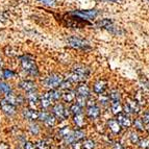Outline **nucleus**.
<instances>
[{
	"label": "nucleus",
	"instance_id": "f257e3e1",
	"mask_svg": "<svg viewBox=\"0 0 149 149\" xmlns=\"http://www.w3.org/2000/svg\"><path fill=\"white\" fill-rule=\"evenodd\" d=\"M21 67L25 72L31 75V76H38V74H39L35 60L30 55H24V56L21 57Z\"/></svg>",
	"mask_w": 149,
	"mask_h": 149
},
{
	"label": "nucleus",
	"instance_id": "f03ea898",
	"mask_svg": "<svg viewBox=\"0 0 149 149\" xmlns=\"http://www.w3.org/2000/svg\"><path fill=\"white\" fill-rule=\"evenodd\" d=\"M64 80V77L60 74H51L48 77H46V79L44 80V85L46 88L52 90L56 89L61 86L62 81Z\"/></svg>",
	"mask_w": 149,
	"mask_h": 149
},
{
	"label": "nucleus",
	"instance_id": "7ed1b4c3",
	"mask_svg": "<svg viewBox=\"0 0 149 149\" xmlns=\"http://www.w3.org/2000/svg\"><path fill=\"white\" fill-rule=\"evenodd\" d=\"M67 43L70 47L75 48V49H88L89 48V43L87 41L82 40V39L77 37L68 38Z\"/></svg>",
	"mask_w": 149,
	"mask_h": 149
},
{
	"label": "nucleus",
	"instance_id": "20e7f679",
	"mask_svg": "<svg viewBox=\"0 0 149 149\" xmlns=\"http://www.w3.org/2000/svg\"><path fill=\"white\" fill-rule=\"evenodd\" d=\"M72 15L79 17L84 20H93L98 15V10H76V12L71 13Z\"/></svg>",
	"mask_w": 149,
	"mask_h": 149
},
{
	"label": "nucleus",
	"instance_id": "39448f33",
	"mask_svg": "<svg viewBox=\"0 0 149 149\" xmlns=\"http://www.w3.org/2000/svg\"><path fill=\"white\" fill-rule=\"evenodd\" d=\"M52 114L56 117V119H60V120L67 119L68 116H69V112L65 109V107L62 103H56L52 107Z\"/></svg>",
	"mask_w": 149,
	"mask_h": 149
},
{
	"label": "nucleus",
	"instance_id": "423d86ee",
	"mask_svg": "<svg viewBox=\"0 0 149 149\" xmlns=\"http://www.w3.org/2000/svg\"><path fill=\"white\" fill-rule=\"evenodd\" d=\"M0 107H1V109L3 111V113H4L5 115H8V116H10H10H14V115L16 114V107L10 104V103H8L5 99L1 100V102H0Z\"/></svg>",
	"mask_w": 149,
	"mask_h": 149
},
{
	"label": "nucleus",
	"instance_id": "0eeeda50",
	"mask_svg": "<svg viewBox=\"0 0 149 149\" xmlns=\"http://www.w3.org/2000/svg\"><path fill=\"white\" fill-rule=\"evenodd\" d=\"M87 116L89 119L91 120H96L99 118L100 116V109L97 107L96 104H91V105H88V109H87Z\"/></svg>",
	"mask_w": 149,
	"mask_h": 149
},
{
	"label": "nucleus",
	"instance_id": "6e6552de",
	"mask_svg": "<svg viewBox=\"0 0 149 149\" xmlns=\"http://www.w3.org/2000/svg\"><path fill=\"white\" fill-rule=\"evenodd\" d=\"M117 121L119 122V124L123 128H129L132 124V121L128 115L123 114V113H120L119 115H117Z\"/></svg>",
	"mask_w": 149,
	"mask_h": 149
},
{
	"label": "nucleus",
	"instance_id": "1a4fd4ad",
	"mask_svg": "<svg viewBox=\"0 0 149 149\" xmlns=\"http://www.w3.org/2000/svg\"><path fill=\"white\" fill-rule=\"evenodd\" d=\"M125 113H127V114H130V113H132V114H138V113H140V105H139V102H137L136 100H132L129 99L128 102H127L126 104H125Z\"/></svg>",
	"mask_w": 149,
	"mask_h": 149
},
{
	"label": "nucleus",
	"instance_id": "9d476101",
	"mask_svg": "<svg viewBox=\"0 0 149 149\" xmlns=\"http://www.w3.org/2000/svg\"><path fill=\"white\" fill-rule=\"evenodd\" d=\"M6 101L8 102V103H10V104L15 105V107H17V105H21L24 102V100H23V98L21 96H16V95H14L12 92L10 93H8V94H5V98H4Z\"/></svg>",
	"mask_w": 149,
	"mask_h": 149
},
{
	"label": "nucleus",
	"instance_id": "9b49d317",
	"mask_svg": "<svg viewBox=\"0 0 149 149\" xmlns=\"http://www.w3.org/2000/svg\"><path fill=\"white\" fill-rule=\"evenodd\" d=\"M76 93L78 96H82L86 97V98H89L90 97V93H91V90H90L89 86L87 84H84V82H79L78 86L76 88Z\"/></svg>",
	"mask_w": 149,
	"mask_h": 149
},
{
	"label": "nucleus",
	"instance_id": "f8f14e48",
	"mask_svg": "<svg viewBox=\"0 0 149 149\" xmlns=\"http://www.w3.org/2000/svg\"><path fill=\"white\" fill-rule=\"evenodd\" d=\"M107 126L111 129V132L114 134H118L121 132V125L119 124V122L117 121V119H111L107 122Z\"/></svg>",
	"mask_w": 149,
	"mask_h": 149
},
{
	"label": "nucleus",
	"instance_id": "ddd939ff",
	"mask_svg": "<svg viewBox=\"0 0 149 149\" xmlns=\"http://www.w3.org/2000/svg\"><path fill=\"white\" fill-rule=\"evenodd\" d=\"M107 80H98V81L94 85L93 90H94V92L96 93V94L100 95V94H103V93H104V91L107 90Z\"/></svg>",
	"mask_w": 149,
	"mask_h": 149
},
{
	"label": "nucleus",
	"instance_id": "4468645a",
	"mask_svg": "<svg viewBox=\"0 0 149 149\" xmlns=\"http://www.w3.org/2000/svg\"><path fill=\"white\" fill-rule=\"evenodd\" d=\"M73 71L76 72L77 74H79L80 76H81L82 78H85V79H87L90 75V70L88 69L87 67H85V66H82V65H76V66L73 68Z\"/></svg>",
	"mask_w": 149,
	"mask_h": 149
},
{
	"label": "nucleus",
	"instance_id": "2eb2a0df",
	"mask_svg": "<svg viewBox=\"0 0 149 149\" xmlns=\"http://www.w3.org/2000/svg\"><path fill=\"white\" fill-rule=\"evenodd\" d=\"M39 113L40 112H38V111H36L33 109H26L23 111V116L26 119L35 121V120H38V118H39Z\"/></svg>",
	"mask_w": 149,
	"mask_h": 149
},
{
	"label": "nucleus",
	"instance_id": "dca6fc26",
	"mask_svg": "<svg viewBox=\"0 0 149 149\" xmlns=\"http://www.w3.org/2000/svg\"><path fill=\"white\" fill-rule=\"evenodd\" d=\"M19 87L20 89H22L25 92H30V91H35L37 89L36 87V84L33 81H30V80H23L19 84Z\"/></svg>",
	"mask_w": 149,
	"mask_h": 149
},
{
	"label": "nucleus",
	"instance_id": "f3484780",
	"mask_svg": "<svg viewBox=\"0 0 149 149\" xmlns=\"http://www.w3.org/2000/svg\"><path fill=\"white\" fill-rule=\"evenodd\" d=\"M67 79H69L72 84H79V82H84L86 80L85 78H82L79 74H77L74 71L67 75Z\"/></svg>",
	"mask_w": 149,
	"mask_h": 149
},
{
	"label": "nucleus",
	"instance_id": "a211bd4d",
	"mask_svg": "<svg viewBox=\"0 0 149 149\" xmlns=\"http://www.w3.org/2000/svg\"><path fill=\"white\" fill-rule=\"evenodd\" d=\"M47 95H48V97L50 98V100H51V102H52V103L56 102L57 100L62 97V93H61L60 91H57L56 89L50 90L49 92H47Z\"/></svg>",
	"mask_w": 149,
	"mask_h": 149
},
{
	"label": "nucleus",
	"instance_id": "6ab92c4d",
	"mask_svg": "<svg viewBox=\"0 0 149 149\" xmlns=\"http://www.w3.org/2000/svg\"><path fill=\"white\" fill-rule=\"evenodd\" d=\"M73 122H74L75 125H76L78 128H82V127L85 126V117H84L82 113L74 115V117H73Z\"/></svg>",
	"mask_w": 149,
	"mask_h": 149
},
{
	"label": "nucleus",
	"instance_id": "aec40b11",
	"mask_svg": "<svg viewBox=\"0 0 149 149\" xmlns=\"http://www.w3.org/2000/svg\"><path fill=\"white\" fill-rule=\"evenodd\" d=\"M75 97H76V95H75V92H73V91H65L62 94V98L65 102L74 101Z\"/></svg>",
	"mask_w": 149,
	"mask_h": 149
},
{
	"label": "nucleus",
	"instance_id": "412c9836",
	"mask_svg": "<svg viewBox=\"0 0 149 149\" xmlns=\"http://www.w3.org/2000/svg\"><path fill=\"white\" fill-rule=\"evenodd\" d=\"M40 103H41V107H42L43 109H48L50 105L52 104V102H51L50 98L48 97L47 93H45V94L40 98Z\"/></svg>",
	"mask_w": 149,
	"mask_h": 149
},
{
	"label": "nucleus",
	"instance_id": "4be33fe9",
	"mask_svg": "<svg viewBox=\"0 0 149 149\" xmlns=\"http://www.w3.org/2000/svg\"><path fill=\"white\" fill-rule=\"evenodd\" d=\"M43 122H44V124L47 127H53L55 125V123H56V117H55L54 115L49 114L47 116V118H46Z\"/></svg>",
	"mask_w": 149,
	"mask_h": 149
},
{
	"label": "nucleus",
	"instance_id": "5701e85b",
	"mask_svg": "<svg viewBox=\"0 0 149 149\" xmlns=\"http://www.w3.org/2000/svg\"><path fill=\"white\" fill-rule=\"evenodd\" d=\"M111 107H112V112L114 115H119L120 113L123 112V109H122V105L120 103V101L117 102H111Z\"/></svg>",
	"mask_w": 149,
	"mask_h": 149
},
{
	"label": "nucleus",
	"instance_id": "b1692460",
	"mask_svg": "<svg viewBox=\"0 0 149 149\" xmlns=\"http://www.w3.org/2000/svg\"><path fill=\"white\" fill-rule=\"evenodd\" d=\"M27 99L28 101L30 102V104H33V103H37L38 101H39V95H38V93L35 91H30V92H27Z\"/></svg>",
	"mask_w": 149,
	"mask_h": 149
},
{
	"label": "nucleus",
	"instance_id": "393cba45",
	"mask_svg": "<svg viewBox=\"0 0 149 149\" xmlns=\"http://www.w3.org/2000/svg\"><path fill=\"white\" fill-rule=\"evenodd\" d=\"M97 26L100 28H109L112 26V21L109 19H102L99 22H97Z\"/></svg>",
	"mask_w": 149,
	"mask_h": 149
},
{
	"label": "nucleus",
	"instance_id": "a878e982",
	"mask_svg": "<svg viewBox=\"0 0 149 149\" xmlns=\"http://www.w3.org/2000/svg\"><path fill=\"white\" fill-rule=\"evenodd\" d=\"M82 149H94L95 148V142L91 139H87L84 141L81 144Z\"/></svg>",
	"mask_w": 149,
	"mask_h": 149
},
{
	"label": "nucleus",
	"instance_id": "bb28decb",
	"mask_svg": "<svg viewBox=\"0 0 149 149\" xmlns=\"http://www.w3.org/2000/svg\"><path fill=\"white\" fill-rule=\"evenodd\" d=\"M109 101L111 102H117V101H120V94L118 92L117 90H114L111 92V94L109 95Z\"/></svg>",
	"mask_w": 149,
	"mask_h": 149
},
{
	"label": "nucleus",
	"instance_id": "cd10ccee",
	"mask_svg": "<svg viewBox=\"0 0 149 149\" xmlns=\"http://www.w3.org/2000/svg\"><path fill=\"white\" fill-rule=\"evenodd\" d=\"M0 91L3 93V94H8V93L12 92V88L10 85H8L6 82L0 81Z\"/></svg>",
	"mask_w": 149,
	"mask_h": 149
},
{
	"label": "nucleus",
	"instance_id": "c85d7f7f",
	"mask_svg": "<svg viewBox=\"0 0 149 149\" xmlns=\"http://www.w3.org/2000/svg\"><path fill=\"white\" fill-rule=\"evenodd\" d=\"M50 144L48 143L47 140H41V141L37 142V144H36V147L38 149H49Z\"/></svg>",
	"mask_w": 149,
	"mask_h": 149
},
{
	"label": "nucleus",
	"instance_id": "c756f323",
	"mask_svg": "<svg viewBox=\"0 0 149 149\" xmlns=\"http://www.w3.org/2000/svg\"><path fill=\"white\" fill-rule=\"evenodd\" d=\"M70 111H71V113H72L73 116H74V115H77V114H80V113H82V107H80V105L77 104V103H74V104L71 105V107H70Z\"/></svg>",
	"mask_w": 149,
	"mask_h": 149
},
{
	"label": "nucleus",
	"instance_id": "7c9ffc66",
	"mask_svg": "<svg viewBox=\"0 0 149 149\" xmlns=\"http://www.w3.org/2000/svg\"><path fill=\"white\" fill-rule=\"evenodd\" d=\"M134 127L139 130V132H143L144 130V125H143V120L142 119H137L134 122Z\"/></svg>",
	"mask_w": 149,
	"mask_h": 149
},
{
	"label": "nucleus",
	"instance_id": "2f4dec72",
	"mask_svg": "<svg viewBox=\"0 0 149 149\" xmlns=\"http://www.w3.org/2000/svg\"><path fill=\"white\" fill-rule=\"evenodd\" d=\"M138 144L141 148L143 149H149V139H143V140H139Z\"/></svg>",
	"mask_w": 149,
	"mask_h": 149
},
{
	"label": "nucleus",
	"instance_id": "473e14b6",
	"mask_svg": "<svg viewBox=\"0 0 149 149\" xmlns=\"http://www.w3.org/2000/svg\"><path fill=\"white\" fill-rule=\"evenodd\" d=\"M71 85H72V82L70 81L69 79H64L62 81V84H61V86H60V88L61 89H64V90H67V89H70L71 88Z\"/></svg>",
	"mask_w": 149,
	"mask_h": 149
},
{
	"label": "nucleus",
	"instance_id": "72a5a7b5",
	"mask_svg": "<svg viewBox=\"0 0 149 149\" xmlns=\"http://www.w3.org/2000/svg\"><path fill=\"white\" fill-rule=\"evenodd\" d=\"M70 132H71V129H70L69 127H64V128L60 129V132H58V137H61V138L64 139V138L66 137Z\"/></svg>",
	"mask_w": 149,
	"mask_h": 149
},
{
	"label": "nucleus",
	"instance_id": "f704fd0d",
	"mask_svg": "<svg viewBox=\"0 0 149 149\" xmlns=\"http://www.w3.org/2000/svg\"><path fill=\"white\" fill-rule=\"evenodd\" d=\"M15 73L10 71V70H4L3 71V77L6 78V79H10V78H13V77H15Z\"/></svg>",
	"mask_w": 149,
	"mask_h": 149
},
{
	"label": "nucleus",
	"instance_id": "c9c22d12",
	"mask_svg": "<svg viewBox=\"0 0 149 149\" xmlns=\"http://www.w3.org/2000/svg\"><path fill=\"white\" fill-rule=\"evenodd\" d=\"M42 4L47 5V6H54L56 4V1L55 0H39Z\"/></svg>",
	"mask_w": 149,
	"mask_h": 149
},
{
	"label": "nucleus",
	"instance_id": "e433bc0d",
	"mask_svg": "<svg viewBox=\"0 0 149 149\" xmlns=\"http://www.w3.org/2000/svg\"><path fill=\"white\" fill-rule=\"evenodd\" d=\"M29 129H30V132H31V134H35V136L40 132V128H39V126H38L37 124H33V123H32V124L30 125Z\"/></svg>",
	"mask_w": 149,
	"mask_h": 149
},
{
	"label": "nucleus",
	"instance_id": "4c0bfd02",
	"mask_svg": "<svg viewBox=\"0 0 149 149\" xmlns=\"http://www.w3.org/2000/svg\"><path fill=\"white\" fill-rule=\"evenodd\" d=\"M129 139H130L132 143H134V144H138V142H139V137H138L137 134H134V132H130Z\"/></svg>",
	"mask_w": 149,
	"mask_h": 149
},
{
	"label": "nucleus",
	"instance_id": "58836bf2",
	"mask_svg": "<svg viewBox=\"0 0 149 149\" xmlns=\"http://www.w3.org/2000/svg\"><path fill=\"white\" fill-rule=\"evenodd\" d=\"M24 149H37V147L32 144L31 142H26V143H25Z\"/></svg>",
	"mask_w": 149,
	"mask_h": 149
},
{
	"label": "nucleus",
	"instance_id": "ea45409f",
	"mask_svg": "<svg viewBox=\"0 0 149 149\" xmlns=\"http://www.w3.org/2000/svg\"><path fill=\"white\" fill-rule=\"evenodd\" d=\"M0 149H10V146L5 143H0Z\"/></svg>",
	"mask_w": 149,
	"mask_h": 149
},
{
	"label": "nucleus",
	"instance_id": "a19ab883",
	"mask_svg": "<svg viewBox=\"0 0 149 149\" xmlns=\"http://www.w3.org/2000/svg\"><path fill=\"white\" fill-rule=\"evenodd\" d=\"M115 149H124V148H123V147H122L119 143H117V144L115 145Z\"/></svg>",
	"mask_w": 149,
	"mask_h": 149
},
{
	"label": "nucleus",
	"instance_id": "79ce46f5",
	"mask_svg": "<svg viewBox=\"0 0 149 149\" xmlns=\"http://www.w3.org/2000/svg\"><path fill=\"white\" fill-rule=\"evenodd\" d=\"M2 65H3V63H2V60H1V57H0V68L2 67Z\"/></svg>",
	"mask_w": 149,
	"mask_h": 149
},
{
	"label": "nucleus",
	"instance_id": "37998d69",
	"mask_svg": "<svg viewBox=\"0 0 149 149\" xmlns=\"http://www.w3.org/2000/svg\"><path fill=\"white\" fill-rule=\"evenodd\" d=\"M1 75H3V73L1 72V69H0V78H1Z\"/></svg>",
	"mask_w": 149,
	"mask_h": 149
},
{
	"label": "nucleus",
	"instance_id": "c03bdc74",
	"mask_svg": "<svg viewBox=\"0 0 149 149\" xmlns=\"http://www.w3.org/2000/svg\"><path fill=\"white\" fill-rule=\"evenodd\" d=\"M1 93H2V92H1V91H0V95H1Z\"/></svg>",
	"mask_w": 149,
	"mask_h": 149
},
{
	"label": "nucleus",
	"instance_id": "a18cd8bd",
	"mask_svg": "<svg viewBox=\"0 0 149 149\" xmlns=\"http://www.w3.org/2000/svg\"><path fill=\"white\" fill-rule=\"evenodd\" d=\"M61 149H65V148H61Z\"/></svg>",
	"mask_w": 149,
	"mask_h": 149
},
{
	"label": "nucleus",
	"instance_id": "49530a36",
	"mask_svg": "<svg viewBox=\"0 0 149 149\" xmlns=\"http://www.w3.org/2000/svg\"><path fill=\"white\" fill-rule=\"evenodd\" d=\"M148 1H149V0H148Z\"/></svg>",
	"mask_w": 149,
	"mask_h": 149
}]
</instances>
